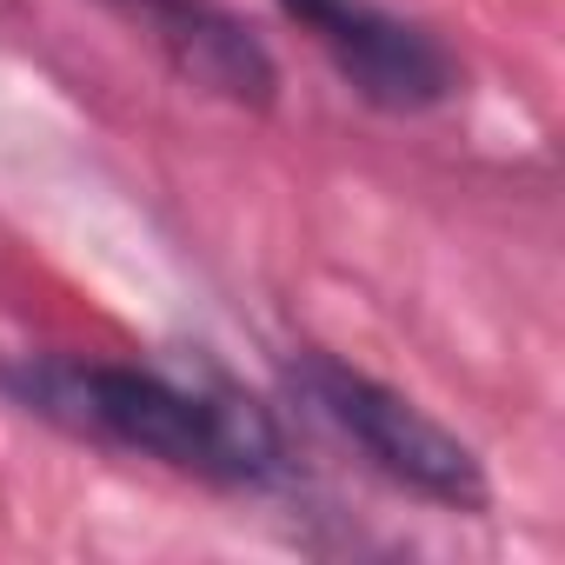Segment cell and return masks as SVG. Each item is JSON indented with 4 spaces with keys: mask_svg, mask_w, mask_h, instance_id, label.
<instances>
[{
    "mask_svg": "<svg viewBox=\"0 0 565 565\" xmlns=\"http://www.w3.org/2000/svg\"><path fill=\"white\" fill-rule=\"evenodd\" d=\"M0 393L87 446H114L206 486H266L287 466L266 406H253L233 386L173 380L160 366L28 353L0 366Z\"/></svg>",
    "mask_w": 565,
    "mask_h": 565,
    "instance_id": "cell-1",
    "label": "cell"
},
{
    "mask_svg": "<svg viewBox=\"0 0 565 565\" xmlns=\"http://www.w3.org/2000/svg\"><path fill=\"white\" fill-rule=\"evenodd\" d=\"M287 386L347 446H360L373 472H386L413 499H433L446 512H486L492 486H486L479 452L446 419H433L419 399H406L399 386H386V380H373V373H360V366H347L333 353H294Z\"/></svg>",
    "mask_w": 565,
    "mask_h": 565,
    "instance_id": "cell-2",
    "label": "cell"
},
{
    "mask_svg": "<svg viewBox=\"0 0 565 565\" xmlns=\"http://www.w3.org/2000/svg\"><path fill=\"white\" fill-rule=\"evenodd\" d=\"M279 14L380 114H433L459 94L452 47L433 28L380 8V0H279Z\"/></svg>",
    "mask_w": 565,
    "mask_h": 565,
    "instance_id": "cell-3",
    "label": "cell"
},
{
    "mask_svg": "<svg viewBox=\"0 0 565 565\" xmlns=\"http://www.w3.org/2000/svg\"><path fill=\"white\" fill-rule=\"evenodd\" d=\"M100 8L127 21L193 94L226 100L239 114H266L279 100V61L220 0H100Z\"/></svg>",
    "mask_w": 565,
    "mask_h": 565,
    "instance_id": "cell-4",
    "label": "cell"
}]
</instances>
